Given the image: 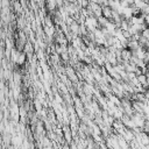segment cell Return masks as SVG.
I'll list each match as a JSON object with an SVG mask.
<instances>
[{"label": "cell", "mask_w": 149, "mask_h": 149, "mask_svg": "<svg viewBox=\"0 0 149 149\" xmlns=\"http://www.w3.org/2000/svg\"><path fill=\"white\" fill-rule=\"evenodd\" d=\"M84 24L86 26L88 31H94L97 28H99L98 17H95V16H86L85 21H84Z\"/></svg>", "instance_id": "1"}, {"label": "cell", "mask_w": 149, "mask_h": 149, "mask_svg": "<svg viewBox=\"0 0 149 149\" xmlns=\"http://www.w3.org/2000/svg\"><path fill=\"white\" fill-rule=\"evenodd\" d=\"M70 31L73 34V35H79L80 34V23L77 22L76 20H73V22L70 24Z\"/></svg>", "instance_id": "2"}, {"label": "cell", "mask_w": 149, "mask_h": 149, "mask_svg": "<svg viewBox=\"0 0 149 149\" xmlns=\"http://www.w3.org/2000/svg\"><path fill=\"white\" fill-rule=\"evenodd\" d=\"M132 56H133V52L128 49V48H123L122 49V51H121V58L123 59V61H130V58H132Z\"/></svg>", "instance_id": "6"}, {"label": "cell", "mask_w": 149, "mask_h": 149, "mask_svg": "<svg viewBox=\"0 0 149 149\" xmlns=\"http://www.w3.org/2000/svg\"><path fill=\"white\" fill-rule=\"evenodd\" d=\"M141 35L149 40V28H148V27H147V28H144V29L141 31Z\"/></svg>", "instance_id": "10"}, {"label": "cell", "mask_w": 149, "mask_h": 149, "mask_svg": "<svg viewBox=\"0 0 149 149\" xmlns=\"http://www.w3.org/2000/svg\"><path fill=\"white\" fill-rule=\"evenodd\" d=\"M24 61H26V52H20L19 55H17V58H16V64H19V65H21V64H23L24 63Z\"/></svg>", "instance_id": "7"}, {"label": "cell", "mask_w": 149, "mask_h": 149, "mask_svg": "<svg viewBox=\"0 0 149 149\" xmlns=\"http://www.w3.org/2000/svg\"><path fill=\"white\" fill-rule=\"evenodd\" d=\"M121 16H122L123 19H130V17L133 16V9H132V7H130V6L125 7V8L122 9Z\"/></svg>", "instance_id": "5"}, {"label": "cell", "mask_w": 149, "mask_h": 149, "mask_svg": "<svg viewBox=\"0 0 149 149\" xmlns=\"http://www.w3.org/2000/svg\"><path fill=\"white\" fill-rule=\"evenodd\" d=\"M14 6H15V10H16V12H21V6H20L19 2H15Z\"/></svg>", "instance_id": "12"}, {"label": "cell", "mask_w": 149, "mask_h": 149, "mask_svg": "<svg viewBox=\"0 0 149 149\" xmlns=\"http://www.w3.org/2000/svg\"><path fill=\"white\" fill-rule=\"evenodd\" d=\"M144 23L149 27V14L148 15H144Z\"/></svg>", "instance_id": "13"}, {"label": "cell", "mask_w": 149, "mask_h": 149, "mask_svg": "<svg viewBox=\"0 0 149 149\" xmlns=\"http://www.w3.org/2000/svg\"><path fill=\"white\" fill-rule=\"evenodd\" d=\"M63 130H64V136H65V139L68 140V142H71V133H70V128L66 126V127L63 128Z\"/></svg>", "instance_id": "8"}, {"label": "cell", "mask_w": 149, "mask_h": 149, "mask_svg": "<svg viewBox=\"0 0 149 149\" xmlns=\"http://www.w3.org/2000/svg\"><path fill=\"white\" fill-rule=\"evenodd\" d=\"M139 47H140V43H139V41L129 38V40H128V43H127V47H126V48H128L130 51H135V50H136Z\"/></svg>", "instance_id": "3"}, {"label": "cell", "mask_w": 149, "mask_h": 149, "mask_svg": "<svg viewBox=\"0 0 149 149\" xmlns=\"http://www.w3.org/2000/svg\"><path fill=\"white\" fill-rule=\"evenodd\" d=\"M20 73H17V72H15L14 73V80H15V84H19L20 83Z\"/></svg>", "instance_id": "11"}, {"label": "cell", "mask_w": 149, "mask_h": 149, "mask_svg": "<svg viewBox=\"0 0 149 149\" xmlns=\"http://www.w3.org/2000/svg\"><path fill=\"white\" fill-rule=\"evenodd\" d=\"M140 10H141V14L142 15H148L149 14V2H147Z\"/></svg>", "instance_id": "9"}, {"label": "cell", "mask_w": 149, "mask_h": 149, "mask_svg": "<svg viewBox=\"0 0 149 149\" xmlns=\"http://www.w3.org/2000/svg\"><path fill=\"white\" fill-rule=\"evenodd\" d=\"M112 13H113V9H112L108 5H104V6H102V16H105V17H107V19L111 20Z\"/></svg>", "instance_id": "4"}]
</instances>
